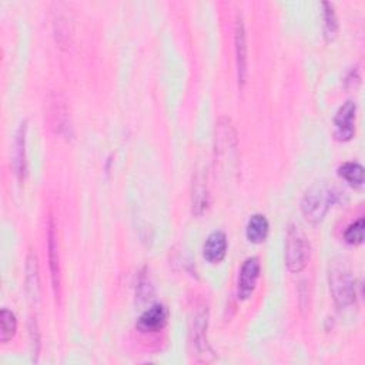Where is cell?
Returning <instances> with one entry per match:
<instances>
[{
    "mask_svg": "<svg viewBox=\"0 0 365 365\" xmlns=\"http://www.w3.org/2000/svg\"><path fill=\"white\" fill-rule=\"evenodd\" d=\"M310 260V242L298 224H290L285 235V264L291 273H299Z\"/></svg>",
    "mask_w": 365,
    "mask_h": 365,
    "instance_id": "cell-1",
    "label": "cell"
},
{
    "mask_svg": "<svg viewBox=\"0 0 365 365\" xmlns=\"http://www.w3.org/2000/svg\"><path fill=\"white\" fill-rule=\"evenodd\" d=\"M334 199L335 192L330 186L324 185V182H321V185L317 182L304 194L301 202V211L307 221L317 224L326 217L331 204L334 203Z\"/></svg>",
    "mask_w": 365,
    "mask_h": 365,
    "instance_id": "cell-2",
    "label": "cell"
},
{
    "mask_svg": "<svg viewBox=\"0 0 365 365\" xmlns=\"http://www.w3.org/2000/svg\"><path fill=\"white\" fill-rule=\"evenodd\" d=\"M330 290L340 309H347L354 304L355 281L345 267H334L330 271Z\"/></svg>",
    "mask_w": 365,
    "mask_h": 365,
    "instance_id": "cell-3",
    "label": "cell"
},
{
    "mask_svg": "<svg viewBox=\"0 0 365 365\" xmlns=\"http://www.w3.org/2000/svg\"><path fill=\"white\" fill-rule=\"evenodd\" d=\"M235 60H237V76L238 85L242 87L247 82L249 75V47H247V37L245 22L241 16H237L235 22Z\"/></svg>",
    "mask_w": 365,
    "mask_h": 365,
    "instance_id": "cell-4",
    "label": "cell"
},
{
    "mask_svg": "<svg viewBox=\"0 0 365 365\" xmlns=\"http://www.w3.org/2000/svg\"><path fill=\"white\" fill-rule=\"evenodd\" d=\"M260 270L261 266L257 257H250L242 263L237 285V295L240 299H247L254 292L260 277Z\"/></svg>",
    "mask_w": 365,
    "mask_h": 365,
    "instance_id": "cell-5",
    "label": "cell"
},
{
    "mask_svg": "<svg viewBox=\"0 0 365 365\" xmlns=\"http://www.w3.org/2000/svg\"><path fill=\"white\" fill-rule=\"evenodd\" d=\"M47 250H49V268H50V277H51V287H53L56 298H60V288H62V271H60L57 235H56L54 223L51 218H49V228H47Z\"/></svg>",
    "mask_w": 365,
    "mask_h": 365,
    "instance_id": "cell-6",
    "label": "cell"
},
{
    "mask_svg": "<svg viewBox=\"0 0 365 365\" xmlns=\"http://www.w3.org/2000/svg\"><path fill=\"white\" fill-rule=\"evenodd\" d=\"M355 113L357 104L352 100H347L337 111L334 125H335V137L340 142H348L355 133Z\"/></svg>",
    "mask_w": 365,
    "mask_h": 365,
    "instance_id": "cell-7",
    "label": "cell"
},
{
    "mask_svg": "<svg viewBox=\"0 0 365 365\" xmlns=\"http://www.w3.org/2000/svg\"><path fill=\"white\" fill-rule=\"evenodd\" d=\"M168 320V311L163 304H154L153 307L146 310L137 320V328L142 333H159L161 331Z\"/></svg>",
    "mask_w": 365,
    "mask_h": 365,
    "instance_id": "cell-8",
    "label": "cell"
},
{
    "mask_svg": "<svg viewBox=\"0 0 365 365\" xmlns=\"http://www.w3.org/2000/svg\"><path fill=\"white\" fill-rule=\"evenodd\" d=\"M225 253H227L225 234L223 231H213L204 242V247H203L204 259L211 264H217L224 260Z\"/></svg>",
    "mask_w": 365,
    "mask_h": 365,
    "instance_id": "cell-9",
    "label": "cell"
},
{
    "mask_svg": "<svg viewBox=\"0 0 365 365\" xmlns=\"http://www.w3.org/2000/svg\"><path fill=\"white\" fill-rule=\"evenodd\" d=\"M26 121H23L16 132L13 146V170L19 180H23L26 174Z\"/></svg>",
    "mask_w": 365,
    "mask_h": 365,
    "instance_id": "cell-10",
    "label": "cell"
},
{
    "mask_svg": "<svg viewBox=\"0 0 365 365\" xmlns=\"http://www.w3.org/2000/svg\"><path fill=\"white\" fill-rule=\"evenodd\" d=\"M268 230H270V224H268V220L266 218V216L254 214L250 217V220L247 223L246 235L250 242L260 245V242H263L267 238Z\"/></svg>",
    "mask_w": 365,
    "mask_h": 365,
    "instance_id": "cell-11",
    "label": "cell"
},
{
    "mask_svg": "<svg viewBox=\"0 0 365 365\" xmlns=\"http://www.w3.org/2000/svg\"><path fill=\"white\" fill-rule=\"evenodd\" d=\"M26 288L32 299L37 301L40 298V277H39V266L37 259L33 253L27 257L26 264Z\"/></svg>",
    "mask_w": 365,
    "mask_h": 365,
    "instance_id": "cell-12",
    "label": "cell"
},
{
    "mask_svg": "<svg viewBox=\"0 0 365 365\" xmlns=\"http://www.w3.org/2000/svg\"><path fill=\"white\" fill-rule=\"evenodd\" d=\"M338 174L352 187H362L364 185V167L358 163H344L338 168Z\"/></svg>",
    "mask_w": 365,
    "mask_h": 365,
    "instance_id": "cell-13",
    "label": "cell"
},
{
    "mask_svg": "<svg viewBox=\"0 0 365 365\" xmlns=\"http://www.w3.org/2000/svg\"><path fill=\"white\" fill-rule=\"evenodd\" d=\"M209 204V194L207 187L204 185V180L202 175H197L194 180V187H193V213L200 216L206 211Z\"/></svg>",
    "mask_w": 365,
    "mask_h": 365,
    "instance_id": "cell-14",
    "label": "cell"
},
{
    "mask_svg": "<svg viewBox=\"0 0 365 365\" xmlns=\"http://www.w3.org/2000/svg\"><path fill=\"white\" fill-rule=\"evenodd\" d=\"M194 345L199 349V352L207 351V340H206V330H207V310H202L194 316Z\"/></svg>",
    "mask_w": 365,
    "mask_h": 365,
    "instance_id": "cell-15",
    "label": "cell"
},
{
    "mask_svg": "<svg viewBox=\"0 0 365 365\" xmlns=\"http://www.w3.org/2000/svg\"><path fill=\"white\" fill-rule=\"evenodd\" d=\"M0 326H2V331H0V340H2L4 344H6L16 334V330H18L16 316L11 310L4 309L2 313H0Z\"/></svg>",
    "mask_w": 365,
    "mask_h": 365,
    "instance_id": "cell-16",
    "label": "cell"
},
{
    "mask_svg": "<svg viewBox=\"0 0 365 365\" xmlns=\"http://www.w3.org/2000/svg\"><path fill=\"white\" fill-rule=\"evenodd\" d=\"M323 8H324V36L330 42L337 36L338 19H337L334 6L331 4L324 2Z\"/></svg>",
    "mask_w": 365,
    "mask_h": 365,
    "instance_id": "cell-17",
    "label": "cell"
},
{
    "mask_svg": "<svg viewBox=\"0 0 365 365\" xmlns=\"http://www.w3.org/2000/svg\"><path fill=\"white\" fill-rule=\"evenodd\" d=\"M364 228H365V221L364 218H359L358 221L352 223L344 233V240L345 242L351 246H358L364 240Z\"/></svg>",
    "mask_w": 365,
    "mask_h": 365,
    "instance_id": "cell-18",
    "label": "cell"
}]
</instances>
